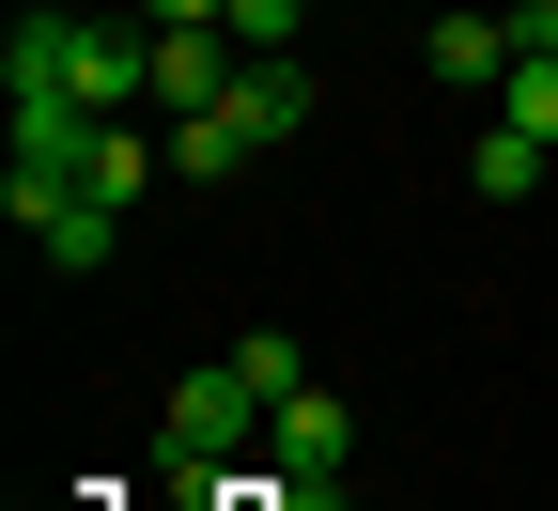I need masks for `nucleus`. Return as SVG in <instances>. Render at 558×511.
<instances>
[{
	"label": "nucleus",
	"instance_id": "8",
	"mask_svg": "<svg viewBox=\"0 0 558 511\" xmlns=\"http://www.w3.org/2000/svg\"><path fill=\"white\" fill-rule=\"evenodd\" d=\"M543 171H558V139H527V124H481V156H465V186H481V202H527Z\"/></svg>",
	"mask_w": 558,
	"mask_h": 511
},
{
	"label": "nucleus",
	"instance_id": "12",
	"mask_svg": "<svg viewBox=\"0 0 558 511\" xmlns=\"http://www.w3.org/2000/svg\"><path fill=\"white\" fill-rule=\"evenodd\" d=\"M295 16H311V0H233V16H218V32H233L248 62H295Z\"/></svg>",
	"mask_w": 558,
	"mask_h": 511
},
{
	"label": "nucleus",
	"instance_id": "10",
	"mask_svg": "<svg viewBox=\"0 0 558 511\" xmlns=\"http://www.w3.org/2000/svg\"><path fill=\"white\" fill-rule=\"evenodd\" d=\"M497 124L558 139V47H512V78H497Z\"/></svg>",
	"mask_w": 558,
	"mask_h": 511
},
{
	"label": "nucleus",
	"instance_id": "1",
	"mask_svg": "<svg viewBox=\"0 0 558 511\" xmlns=\"http://www.w3.org/2000/svg\"><path fill=\"white\" fill-rule=\"evenodd\" d=\"M0 94H78L94 124L156 109V32L140 16H16L0 32Z\"/></svg>",
	"mask_w": 558,
	"mask_h": 511
},
{
	"label": "nucleus",
	"instance_id": "9",
	"mask_svg": "<svg viewBox=\"0 0 558 511\" xmlns=\"http://www.w3.org/2000/svg\"><path fill=\"white\" fill-rule=\"evenodd\" d=\"M78 186H94V202H140V186H156V139H140V124H94Z\"/></svg>",
	"mask_w": 558,
	"mask_h": 511
},
{
	"label": "nucleus",
	"instance_id": "4",
	"mask_svg": "<svg viewBox=\"0 0 558 511\" xmlns=\"http://www.w3.org/2000/svg\"><path fill=\"white\" fill-rule=\"evenodd\" d=\"M16 233H32V264L94 279V264L124 248V202H94V186H16Z\"/></svg>",
	"mask_w": 558,
	"mask_h": 511
},
{
	"label": "nucleus",
	"instance_id": "5",
	"mask_svg": "<svg viewBox=\"0 0 558 511\" xmlns=\"http://www.w3.org/2000/svg\"><path fill=\"white\" fill-rule=\"evenodd\" d=\"M264 450H279V480H295V496H341V465H357V418H341L326 388H295V403L264 418Z\"/></svg>",
	"mask_w": 558,
	"mask_h": 511
},
{
	"label": "nucleus",
	"instance_id": "13",
	"mask_svg": "<svg viewBox=\"0 0 558 511\" xmlns=\"http://www.w3.org/2000/svg\"><path fill=\"white\" fill-rule=\"evenodd\" d=\"M512 16H527V0H512Z\"/></svg>",
	"mask_w": 558,
	"mask_h": 511
},
{
	"label": "nucleus",
	"instance_id": "11",
	"mask_svg": "<svg viewBox=\"0 0 558 511\" xmlns=\"http://www.w3.org/2000/svg\"><path fill=\"white\" fill-rule=\"evenodd\" d=\"M233 373H248L264 403H295V388H311V356H295V341H279V326H248V341H233Z\"/></svg>",
	"mask_w": 558,
	"mask_h": 511
},
{
	"label": "nucleus",
	"instance_id": "3",
	"mask_svg": "<svg viewBox=\"0 0 558 511\" xmlns=\"http://www.w3.org/2000/svg\"><path fill=\"white\" fill-rule=\"evenodd\" d=\"M248 418H279V403H264L233 356H218V373H186V388H171V418H156V465H171L186 496H218V450H233Z\"/></svg>",
	"mask_w": 558,
	"mask_h": 511
},
{
	"label": "nucleus",
	"instance_id": "7",
	"mask_svg": "<svg viewBox=\"0 0 558 511\" xmlns=\"http://www.w3.org/2000/svg\"><path fill=\"white\" fill-rule=\"evenodd\" d=\"M512 47H527V32H512V0H497V16H435V78L481 94V78H512Z\"/></svg>",
	"mask_w": 558,
	"mask_h": 511
},
{
	"label": "nucleus",
	"instance_id": "2",
	"mask_svg": "<svg viewBox=\"0 0 558 511\" xmlns=\"http://www.w3.org/2000/svg\"><path fill=\"white\" fill-rule=\"evenodd\" d=\"M311 124V62H248V78L202 109V124H171V171L186 186H218V171H248V156H279V139Z\"/></svg>",
	"mask_w": 558,
	"mask_h": 511
},
{
	"label": "nucleus",
	"instance_id": "6",
	"mask_svg": "<svg viewBox=\"0 0 558 511\" xmlns=\"http://www.w3.org/2000/svg\"><path fill=\"white\" fill-rule=\"evenodd\" d=\"M140 32H156V16H140ZM233 78H248V47H233V32H156V124H202Z\"/></svg>",
	"mask_w": 558,
	"mask_h": 511
}]
</instances>
